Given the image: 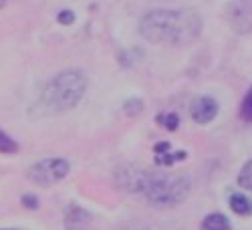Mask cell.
Returning <instances> with one entry per match:
<instances>
[{
    "mask_svg": "<svg viewBox=\"0 0 252 230\" xmlns=\"http://www.w3.org/2000/svg\"><path fill=\"white\" fill-rule=\"evenodd\" d=\"M226 20L234 33L246 34L252 31V0H232L226 8Z\"/></svg>",
    "mask_w": 252,
    "mask_h": 230,
    "instance_id": "obj_5",
    "label": "cell"
},
{
    "mask_svg": "<svg viewBox=\"0 0 252 230\" xmlns=\"http://www.w3.org/2000/svg\"><path fill=\"white\" fill-rule=\"evenodd\" d=\"M14 152H18V143L0 130V154H14Z\"/></svg>",
    "mask_w": 252,
    "mask_h": 230,
    "instance_id": "obj_12",
    "label": "cell"
},
{
    "mask_svg": "<svg viewBox=\"0 0 252 230\" xmlns=\"http://www.w3.org/2000/svg\"><path fill=\"white\" fill-rule=\"evenodd\" d=\"M230 208L240 216H250L252 214V200L246 198L244 194H232L230 196Z\"/></svg>",
    "mask_w": 252,
    "mask_h": 230,
    "instance_id": "obj_9",
    "label": "cell"
},
{
    "mask_svg": "<svg viewBox=\"0 0 252 230\" xmlns=\"http://www.w3.org/2000/svg\"><path fill=\"white\" fill-rule=\"evenodd\" d=\"M87 89V77L83 71L69 69L55 75L40 95V105L49 113H65L73 109Z\"/></svg>",
    "mask_w": 252,
    "mask_h": 230,
    "instance_id": "obj_2",
    "label": "cell"
},
{
    "mask_svg": "<svg viewBox=\"0 0 252 230\" xmlns=\"http://www.w3.org/2000/svg\"><path fill=\"white\" fill-rule=\"evenodd\" d=\"M125 113H127V115H137V113H141V109H143V103L139 101V99H129L127 103H125Z\"/></svg>",
    "mask_w": 252,
    "mask_h": 230,
    "instance_id": "obj_15",
    "label": "cell"
},
{
    "mask_svg": "<svg viewBox=\"0 0 252 230\" xmlns=\"http://www.w3.org/2000/svg\"><path fill=\"white\" fill-rule=\"evenodd\" d=\"M238 184H240V188H244V190L252 192V160L246 162L244 168L240 170V174H238Z\"/></svg>",
    "mask_w": 252,
    "mask_h": 230,
    "instance_id": "obj_11",
    "label": "cell"
},
{
    "mask_svg": "<svg viewBox=\"0 0 252 230\" xmlns=\"http://www.w3.org/2000/svg\"><path fill=\"white\" fill-rule=\"evenodd\" d=\"M89 222V214L79 206H71L67 210V230H83Z\"/></svg>",
    "mask_w": 252,
    "mask_h": 230,
    "instance_id": "obj_7",
    "label": "cell"
},
{
    "mask_svg": "<svg viewBox=\"0 0 252 230\" xmlns=\"http://www.w3.org/2000/svg\"><path fill=\"white\" fill-rule=\"evenodd\" d=\"M200 31L202 18L196 12L184 8H158L148 12L139 23L141 36L154 45H190L200 36Z\"/></svg>",
    "mask_w": 252,
    "mask_h": 230,
    "instance_id": "obj_1",
    "label": "cell"
},
{
    "mask_svg": "<svg viewBox=\"0 0 252 230\" xmlns=\"http://www.w3.org/2000/svg\"><path fill=\"white\" fill-rule=\"evenodd\" d=\"M202 230H230V222L224 214H210L204 218Z\"/></svg>",
    "mask_w": 252,
    "mask_h": 230,
    "instance_id": "obj_10",
    "label": "cell"
},
{
    "mask_svg": "<svg viewBox=\"0 0 252 230\" xmlns=\"http://www.w3.org/2000/svg\"><path fill=\"white\" fill-rule=\"evenodd\" d=\"M59 23L61 25H71L73 23V20H75V14L71 12V10H63V12H59Z\"/></svg>",
    "mask_w": 252,
    "mask_h": 230,
    "instance_id": "obj_16",
    "label": "cell"
},
{
    "mask_svg": "<svg viewBox=\"0 0 252 230\" xmlns=\"http://www.w3.org/2000/svg\"><path fill=\"white\" fill-rule=\"evenodd\" d=\"M0 230H8V228H0Z\"/></svg>",
    "mask_w": 252,
    "mask_h": 230,
    "instance_id": "obj_18",
    "label": "cell"
},
{
    "mask_svg": "<svg viewBox=\"0 0 252 230\" xmlns=\"http://www.w3.org/2000/svg\"><path fill=\"white\" fill-rule=\"evenodd\" d=\"M69 174V162L61 158H47L36 162L27 172V178L36 186H53Z\"/></svg>",
    "mask_w": 252,
    "mask_h": 230,
    "instance_id": "obj_4",
    "label": "cell"
},
{
    "mask_svg": "<svg viewBox=\"0 0 252 230\" xmlns=\"http://www.w3.org/2000/svg\"><path fill=\"white\" fill-rule=\"evenodd\" d=\"M218 113V103L212 97H198L192 103V119L196 123H210Z\"/></svg>",
    "mask_w": 252,
    "mask_h": 230,
    "instance_id": "obj_6",
    "label": "cell"
},
{
    "mask_svg": "<svg viewBox=\"0 0 252 230\" xmlns=\"http://www.w3.org/2000/svg\"><path fill=\"white\" fill-rule=\"evenodd\" d=\"M23 204L29 206V208H36V198L34 196H25L23 198Z\"/></svg>",
    "mask_w": 252,
    "mask_h": 230,
    "instance_id": "obj_17",
    "label": "cell"
},
{
    "mask_svg": "<svg viewBox=\"0 0 252 230\" xmlns=\"http://www.w3.org/2000/svg\"><path fill=\"white\" fill-rule=\"evenodd\" d=\"M158 123H161L167 131H176L178 125H180V119H178L176 113H161V115L158 117Z\"/></svg>",
    "mask_w": 252,
    "mask_h": 230,
    "instance_id": "obj_14",
    "label": "cell"
},
{
    "mask_svg": "<svg viewBox=\"0 0 252 230\" xmlns=\"http://www.w3.org/2000/svg\"><path fill=\"white\" fill-rule=\"evenodd\" d=\"M141 192L156 206H176L190 194V180L180 174H150L145 172Z\"/></svg>",
    "mask_w": 252,
    "mask_h": 230,
    "instance_id": "obj_3",
    "label": "cell"
},
{
    "mask_svg": "<svg viewBox=\"0 0 252 230\" xmlns=\"http://www.w3.org/2000/svg\"><path fill=\"white\" fill-rule=\"evenodd\" d=\"M240 117L248 123H252V87L248 89V93L242 99V107H240Z\"/></svg>",
    "mask_w": 252,
    "mask_h": 230,
    "instance_id": "obj_13",
    "label": "cell"
},
{
    "mask_svg": "<svg viewBox=\"0 0 252 230\" xmlns=\"http://www.w3.org/2000/svg\"><path fill=\"white\" fill-rule=\"evenodd\" d=\"M184 158H186L184 152H178V154L170 152V143L156 145V164H159V165H174L178 160H184Z\"/></svg>",
    "mask_w": 252,
    "mask_h": 230,
    "instance_id": "obj_8",
    "label": "cell"
}]
</instances>
